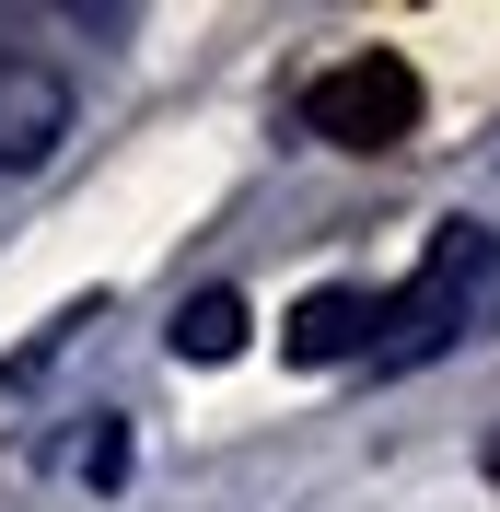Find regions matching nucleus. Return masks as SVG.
<instances>
[{
  "instance_id": "f257e3e1",
  "label": "nucleus",
  "mask_w": 500,
  "mask_h": 512,
  "mask_svg": "<svg viewBox=\"0 0 500 512\" xmlns=\"http://www.w3.org/2000/svg\"><path fill=\"white\" fill-rule=\"evenodd\" d=\"M303 117H314V140H338V152H396L407 128H419V70L384 59V47H361V59H338L303 94Z\"/></svg>"
},
{
  "instance_id": "f03ea898",
  "label": "nucleus",
  "mask_w": 500,
  "mask_h": 512,
  "mask_svg": "<svg viewBox=\"0 0 500 512\" xmlns=\"http://www.w3.org/2000/svg\"><path fill=\"white\" fill-rule=\"evenodd\" d=\"M59 140H70V82L47 59H0V175H35Z\"/></svg>"
},
{
  "instance_id": "7ed1b4c3",
  "label": "nucleus",
  "mask_w": 500,
  "mask_h": 512,
  "mask_svg": "<svg viewBox=\"0 0 500 512\" xmlns=\"http://www.w3.org/2000/svg\"><path fill=\"white\" fill-rule=\"evenodd\" d=\"M373 326H384L373 291H303V315H291L280 350L291 361H349V350H373Z\"/></svg>"
},
{
  "instance_id": "20e7f679",
  "label": "nucleus",
  "mask_w": 500,
  "mask_h": 512,
  "mask_svg": "<svg viewBox=\"0 0 500 512\" xmlns=\"http://www.w3.org/2000/svg\"><path fill=\"white\" fill-rule=\"evenodd\" d=\"M245 291H198V303H187V315H175V361H198V373H210V361H233V350H245Z\"/></svg>"
},
{
  "instance_id": "39448f33",
  "label": "nucleus",
  "mask_w": 500,
  "mask_h": 512,
  "mask_svg": "<svg viewBox=\"0 0 500 512\" xmlns=\"http://www.w3.org/2000/svg\"><path fill=\"white\" fill-rule=\"evenodd\" d=\"M82 478H94V489H117V478H128V431H94V454H82Z\"/></svg>"
},
{
  "instance_id": "423d86ee",
  "label": "nucleus",
  "mask_w": 500,
  "mask_h": 512,
  "mask_svg": "<svg viewBox=\"0 0 500 512\" xmlns=\"http://www.w3.org/2000/svg\"><path fill=\"white\" fill-rule=\"evenodd\" d=\"M489 478H500V454H489Z\"/></svg>"
}]
</instances>
